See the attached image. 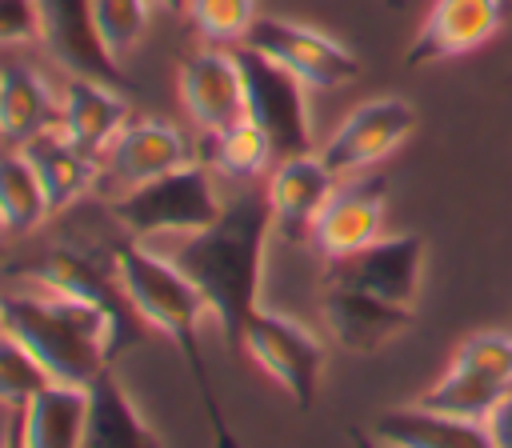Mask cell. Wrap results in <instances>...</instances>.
Wrapping results in <instances>:
<instances>
[{"label":"cell","mask_w":512,"mask_h":448,"mask_svg":"<svg viewBox=\"0 0 512 448\" xmlns=\"http://www.w3.org/2000/svg\"><path fill=\"white\" fill-rule=\"evenodd\" d=\"M272 208L264 192H240L224 204V212L188 236L156 240L160 256H168L204 296L212 320L224 328L228 344L240 348L244 320L264 304V272H268V240H272ZM144 244V240H140Z\"/></svg>","instance_id":"1"},{"label":"cell","mask_w":512,"mask_h":448,"mask_svg":"<svg viewBox=\"0 0 512 448\" xmlns=\"http://www.w3.org/2000/svg\"><path fill=\"white\" fill-rule=\"evenodd\" d=\"M108 256L116 264V276H120L124 296L136 308V316L148 328L164 332L172 340V348L180 352V360H184V368H188V376L200 392V404H204L216 448H236V440L228 432V420H224V408H220V396H216V384H212V372H208V360H204V344H200L204 316H212L204 296L196 292V284L168 256H160L156 248H148L132 236L116 240L108 248Z\"/></svg>","instance_id":"2"},{"label":"cell","mask_w":512,"mask_h":448,"mask_svg":"<svg viewBox=\"0 0 512 448\" xmlns=\"http://www.w3.org/2000/svg\"><path fill=\"white\" fill-rule=\"evenodd\" d=\"M0 300H4L8 332L44 364V372L56 384L88 388L112 364V356L132 340V324L72 296L28 288Z\"/></svg>","instance_id":"3"},{"label":"cell","mask_w":512,"mask_h":448,"mask_svg":"<svg viewBox=\"0 0 512 448\" xmlns=\"http://www.w3.org/2000/svg\"><path fill=\"white\" fill-rule=\"evenodd\" d=\"M224 204L228 200L220 196V176L204 160H188L148 184L112 196V216L124 236L156 244L208 228L224 212Z\"/></svg>","instance_id":"4"},{"label":"cell","mask_w":512,"mask_h":448,"mask_svg":"<svg viewBox=\"0 0 512 448\" xmlns=\"http://www.w3.org/2000/svg\"><path fill=\"white\" fill-rule=\"evenodd\" d=\"M240 76H244V112L268 132L276 156H304L316 144V124H312V100L308 84L292 76L284 64L272 56L240 44L236 48Z\"/></svg>","instance_id":"5"},{"label":"cell","mask_w":512,"mask_h":448,"mask_svg":"<svg viewBox=\"0 0 512 448\" xmlns=\"http://www.w3.org/2000/svg\"><path fill=\"white\" fill-rule=\"evenodd\" d=\"M240 348L284 388V396L296 408H312L316 404L328 352H324L320 336L304 320H296V316H288L280 308L260 304L244 320Z\"/></svg>","instance_id":"6"},{"label":"cell","mask_w":512,"mask_h":448,"mask_svg":"<svg viewBox=\"0 0 512 448\" xmlns=\"http://www.w3.org/2000/svg\"><path fill=\"white\" fill-rule=\"evenodd\" d=\"M416 128V108L404 96H372L356 104L336 132L320 144V160L336 180L364 176L380 160H388Z\"/></svg>","instance_id":"7"},{"label":"cell","mask_w":512,"mask_h":448,"mask_svg":"<svg viewBox=\"0 0 512 448\" xmlns=\"http://www.w3.org/2000/svg\"><path fill=\"white\" fill-rule=\"evenodd\" d=\"M424 260H428V244L420 232H384L368 248L328 260L324 284L360 288L388 304L416 308L420 284H424Z\"/></svg>","instance_id":"8"},{"label":"cell","mask_w":512,"mask_h":448,"mask_svg":"<svg viewBox=\"0 0 512 448\" xmlns=\"http://www.w3.org/2000/svg\"><path fill=\"white\" fill-rule=\"evenodd\" d=\"M244 44L284 64L308 88H340L360 76V56L344 40L288 16H256Z\"/></svg>","instance_id":"9"},{"label":"cell","mask_w":512,"mask_h":448,"mask_svg":"<svg viewBox=\"0 0 512 448\" xmlns=\"http://www.w3.org/2000/svg\"><path fill=\"white\" fill-rule=\"evenodd\" d=\"M12 276H20L24 284L44 288V292H56V296H72V300L96 304V308L112 312V316L124 320V324L140 320L136 308H132L128 296H124V284H120V276H116L112 256H96L92 248H80V244H56V248L32 256L28 264H16Z\"/></svg>","instance_id":"10"},{"label":"cell","mask_w":512,"mask_h":448,"mask_svg":"<svg viewBox=\"0 0 512 448\" xmlns=\"http://www.w3.org/2000/svg\"><path fill=\"white\" fill-rule=\"evenodd\" d=\"M384 192H388L384 180L368 176V172L340 180L312 224V236H308L312 248L324 260H340V256H352V252L368 248L372 240H380L384 236V212H388Z\"/></svg>","instance_id":"11"},{"label":"cell","mask_w":512,"mask_h":448,"mask_svg":"<svg viewBox=\"0 0 512 448\" xmlns=\"http://www.w3.org/2000/svg\"><path fill=\"white\" fill-rule=\"evenodd\" d=\"M100 184L108 180L120 192L136 188V184H148L180 164H188V140L184 132L172 124V120H160V116H132L120 136L108 144V152L100 156Z\"/></svg>","instance_id":"12"},{"label":"cell","mask_w":512,"mask_h":448,"mask_svg":"<svg viewBox=\"0 0 512 448\" xmlns=\"http://www.w3.org/2000/svg\"><path fill=\"white\" fill-rule=\"evenodd\" d=\"M176 92L184 112L204 128V132H220L228 124H236L244 112V76H240V60L236 48H220L208 44L192 56L180 60L176 72Z\"/></svg>","instance_id":"13"},{"label":"cell","mask_w":512,"mask_h":448,"mask_svg":"<svg viewBox=\"0 0 512 448\" xmlns=\"http://www.w3.org/2000/svg\"><path fill=\"white\" fill-rule=\"evenodd\" d=\"M504 24V0H436L420 24V32L412 36L404 64L408 68H424L436 60H452L464 56L472 48H480L484 40H492Z\"/></svg>","instance_id":"14"},{"label":"cell","mask_w":512,"mask_h":448,"mask_svg":"<svg viewBox=\"0 0 512 448\" xmlns=\"http://www.w3.org/2000/svg\"><path fill=\"white\" fill-rule=\"evenodd\" d=\"M412 312L416 308H400V304H388L372 292L344 288V284H324L320 292V316L332 340L352 356L380 352L388 340H396L412 324Z\"/></svg>","instance_id":"15"},{"label":"cell","mask_w":512,"mask_h":448,"mask_svg":"<svg viewBox=\"0 0 512 448\" xmlns=\"http://www.w3.org/2000/svg\"><path fill=\"white\" fill-rule=\"evenodd\" d=\"M336 184H340V180L328 172V164L320 160V152L284 156V160L272 168L268 188H264L276 232H284L288 240L312 236V224H316L320 208L328 204V196L336 192Z\"/></svg>","instance_id":"16"},{"label":"cell","mask_w":512,"mask_h":448,"mask_svg":"<svg viewBox=\"0 0 512 448\" xmlns=\"http://www.w3.org/2000/svg\"><path fill=\"white\" fill-rule=\"evenodd\" d=\"M40 8V44L76 76L120 80V64L104 52L92 20V0H36Z\"/></svg>","instance_id":"17"},{"label":"cell","mask_w":512,"mask_h":448,"mask_svg":"<svg viewBox=\"0 0 512 448\" xmlns=\"http://www.w3.org/2000/svg\"><path fill=\"white\" fill-rule=\"evenodd\" d=\"M128 120H132V104L112 80L68 72V80L60 88V128L84 152L104 156Z\"/></svg>","instance_id":"18"},{"label":"cell","mask_w":512,"mask_h":448,"mask_svg":"<svg viewBox=\"0 0 512 448\" xmlns=\"http://www.w3.org/2000/svg\"><path fill=\"white\" fill-rule=\"evenodd\" d=\"M20 152L36 168V176H40V184L48 192L52 216L56 212H68L72 204H80L100 184V164H96L100 156L84 152L60 124L48 128V132H40V136H32Z\"/></svg>","instance_id":"19"},{"label":"cell","mask_w":512,"mask_h":448,"mask_svg":"<svg viewBox=\"0 0 512 448\" xmlns=\"http://www.w3.org/2000/svg\"><path fill=\"white\" fill-rule=\"evenodd\" d=\"M368 432L388 448H496L488 420H464L444 416L432 408H420L416 400L404 408L380 412Z\"/></svg>","instance_id":"20"},{"label":"cell","mask_w":512,"mask_h":448,"mask_svg":"<svg viewBox=\"0 0 512 448\" xmlns=\"http://www.w3.org/2000/svg\"><path fill=\"white\" fill-rule=\"evenodd\" d=\"M84 448H160L156 432L148 428L136 400L124 392V384L112 376V368H104L88 384Z\"/></svg>","instance_id":"21"},{"label":"cell","mask_w":512,"mask_h":448,"mask_svg":"<svg viewBox=\"0 0 512 448\" xmlns=\"http://www.w3.org/2000/svg\"><path fill=\"white\" fill-rule=\"evenodd\" d=\"M60 124V92L32 68L0 72V140L8 148H24L32 136Z\"/></svg>","instance_id":"22"},{"label":"cell","mask_w":512,"mask_h":448,"mask_svg":"<svg viewBox=\"0 0 512 448\" xmlns=\"http://www.w3.org/2000/svg\"><path fill=\"white\" fill-rule=\"evenodd\" d=\"M20 420H24V448H84L88 388L52 380L20 408Z\"/></svg>","instance_id":"23"},{"label":"cell","mask_w":512,"mask_h":448,"mask_svg":"<svg viewBox=\"0 0 512 448\" xmlns=\"http://www.w3.org/2000/svg\"><path fill=\"white\" fill-rule=\"evenodd\" d=\"M512 392V384L480 372V368H468L460 360L448 364V372L424 388L416 396L420 408H432V412H444V416H464V420H488L496 412V404Z\"/></svg>","instance_id":"24"},{"label":"cell","mask_w":512,"mask_h":448,"mask_svg":"<svg viewBox=\"0 0 512 448\" xmlns=\"http://www.w3.org/2000/svg\"><path fill=\"white\" fill-rule=\"evenodd\" d=\"M208 140V152H204V164L220 176V180H256L268 172L276 148L268 140V132L252 120V116H240L236 124L220 128V132H204Z\"/></svg>","instance_id":"25"},{"label":"cell","mask_w":512,"mask_h":448,"mask_svg":"<svg viewBox=\"0 0 512 448\" xmlns=\"http://www.w3.org/2000/svg\"><path fill=\"white\" fill-rule=\"evenodd\" d=\"M52 216L48 192L20 148L0 152V224L8 232H32Z\"/></svg>","instance_id":"26"},{"label":"cell","mask_w":512,"mask_h":448,"mask_svg":"<svg viewBox=\"0 0 512 448\" xmlns=\"http://www.w3.org/2000/svg\"><path fill=\"white\" fill-rule=\"evenodd\" d=\"M92 20H96V36L104 52L116 64H124L148 32L152 0H92Z\"/></svg>","instance_id":"27"},{"label":"cell","mask_w":512,"mask_h":448,"mask_svg":"<svg viewBox=\"0 0 512 448\" xmlns=\"http://www.w3.org/2000/svg\"><path fill=\"white\" fill-rule=\"evenodd\" d=\"M48 384L52 376L44 372V364L4 328L0 332V408H24Z\"/></svg>","instance_id":"28"},{"label":"cell","mask_w":512,"mask_h":448,"mask_svg":"<svg viewBox=\"0 0 512 448\" xmlns=\"http://www.w3.org/2000/svg\"><path fill=\"white\" fill-rule=\"evenodd\" d=\"M188 16L208 44L240 48L256 24V0H192Z\"/></svg>","instance_id":"29"},{"label":"cell","mask_w":512,"mask_h":448,"mask_svg":"<svg viewBox=\"0 0 512 448\" xmlns=\"http://www.w3.org/2000/svg\"><path fill=\"white\" fill-rule=\"evenodd\" d=\"M452 360L468 364V368H480L504 384H512V332L504 328H484V332H472L456 344Z\"/></svg>","instance_id":"30"},{"label":"cell","mask_w":512,"mask_h":448,"mask_svg":"<svg viewBox=\"0 0 512 448\" xmlns=\"http://www.w3.org/2000/svg\"><path fill=\"white\" fill-rule=\"evenodd\" d=\"M28 40H40L36 0H0V48H16Z\"/></svg>","instance_id":"31"},{"label":"cell","mask_w":512,"mask_h":448,"mask_svg":"<svg viewBox=\"0 0 512 448\" xmlns=\"http://www.w3.org/2000/svg\"><path fill=\"white\" fill-rule=\"evenodd\" d=\"M488 432L496 440V448H512V392L496 404V412L488 416Z\"/></svg>","instance_id":"32"},{"label":"cell","mask_w":512,"mask_h":448,"mask_svg":"<svg viewBox=\"0 0 512 448\" xmlns=\"http://www.w3.org/2000/svg\"><path fill=\"white\" fill-rule=\"evenodd\" d=\"M0 448H24V420L20 408H8V420L0 428Z\"/></svg>","instance_id":"33"},{"label":"cell","mask_w":512,"mask_h":448,"mask_svg":"<svg viewBox=\"0 0 512 448\" xmlns=\"http://www.w3.org/2000/svg\"><path fill=\"white\" fill-rule=\"evenodd\" d=\"M352 448H388V444H380L368 428H352Z\"/></svg>","instance_id":"34"},{"label":"cell","mask_w":512,"mask_h":448,"mask_svg":"<svg viewBox=\"0 0 512 448\" xmlns=\"http://www.w3.org/2000/svg\"><path fill=\"white\" fill-rule=\"evenodd\" d=\"M152 4H160L164 12H188V4H192V0H152Z\"/></svg>","instance_id":"35"},{"label":"cell","mask_w":512,"mask_h":448,"mask_svg":"<svg viewBox=\"0 0 512 448\" xmlns=\"http://www.w3.org/2000/svg\"><path fill=\"white\" fill-rule=\"evenodd\" d=\"M4 328H8V324H4V300H0V332H4Z\"/></svg>","instance_id":"36"},{"label":"cell","mask_w":512,"mask_h":448,"mask_svg":"<svg viewBox=\"0 0 512 448\" xmlns=\"http://www.w3.org/2000/svg\"><path fill=\"white\" fill-rule=\"evenodd\" d=\"M0 228H4V224H0Z\"/></svg>","instance_id":"37"}]
</instances>
